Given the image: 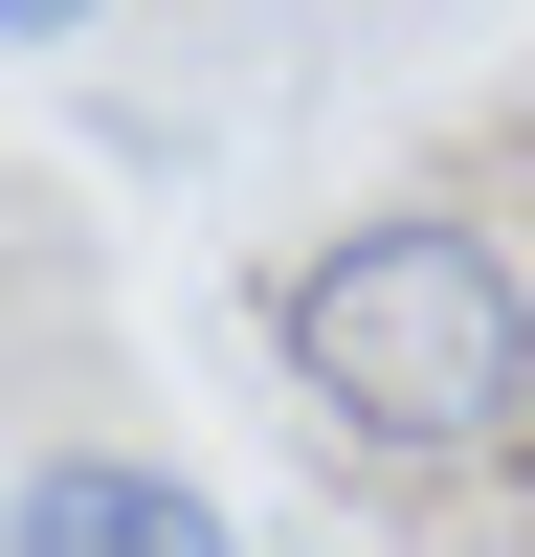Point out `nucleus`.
<instances>
[{
  "label": "nucleus",
  "mask_w": 535,
  "mask_h": 557,
  "mask_svg": "<svg viewBox=\"0 0 535 557\" xmlns=\"http://www.w3.org/2000/svg\"><path fill=\"white\" fill-rule=\"evenodd\" d=\"M0 557H246V535H223V491L157 469V446H45V469L0 491Z\"/></svg>",
  "instance_id": "2"
},
{
  "label": "nucleus",
  "mask_w": 535,
  "mask_h": 557,
  "mask_svg": "<svg viewBox=\"0 0 535 557\" xmlns=\"http://www.w3.org/2000/svg\"><path fill=\"white\" fill-rule=\"evenodd\" d=\"M89 23H112V0H0V45H89Z\"/></svg>",
  "instance_id": "3"
},
{
  "label": "nucleus",
  "mask_w": 535,
  "mask_h": 557,
  "mask_svg": "<svg viewBox=\"0 0 535 557\" xmlns=\"http://www.w3.org/2000/svg\"><path fill=\"white\" fill-rule=\"evenodd\" d=\"M268 380L312 401L335 469L490 491V469H535V268L469 201H357L268 268Z\"/></svg>",
  "instance_id": "1"
}]
</instances>
